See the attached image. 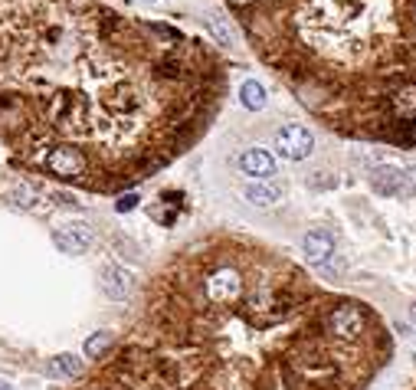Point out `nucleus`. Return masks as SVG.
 <instances>
[{
    "mask_svg": "<svg viewBox=\"0 0 416 390\" xmlns=\"http://www.w3.org/2000/svg\"><path fill=\"white\" fill-rule=\"evenodd\" d=\"M200 286H203L207 305H213V308H229V305H237L239 298H243L246 279H243V269L233 266V263H217V266L203 276Z\"/></svg>",
    "mask_w": 416,
    "mask_h": 390,
    "instance_id": "f257e3e1",
    "label": "nucleus"
},
{
    "mask_svg": "<svg viewBox=\"0 0 416 390\" xmlns=\"http://www.w3.org/2000/svg\"><path fill=\"white\" fill-rule=\"evenodd\" d=\"M312 148H315L312 134L302 125H285L282 132L275 134V151L282 158H289V161H305L312 154Z\"/></svg>",
    "mask_w": 416,
    "mask_h": 390,
    "instance_id": "f03ea898",
    "label": "nucleus"
},
{
    "mask_svg": "<svg viewBox=\"0 0 416 390\" xmlns=\"http://www.w3.org/2000/svg\"><path fill=\"white\" fill-rule=\"evenodd\" d=\"M92 227L89 223H66V227L53 229V243L59 246V253H66V256H79V253H85V249L92 246Z\"/></svg>",
    "mask_w": 416,
    "mask_h": 390,
    "instance_id": "7ed1b4c3",
    "label": "nucleus"
},
{
    "mask_svg": "<svg viewBox=\"0 0 416 390\" xmlns=\"http://www.w3.org/2000/svg\"><path fill=\"white\" fill-rule=\"evenodd\" d=\"M324 325L338 338H358V334H364V325L367 322H364V312H360L358 305H338V308L328 312Z\"/></svg>",
    "mask_w": 416,
    "mask_h": 390,
    "instance_id": "20e7f679",
    "label": "nucleus"
},
{
    "mask_svg": "<svg viewBox=\"0 0 416 390\" xmlns=\"http://www.w3.org/2000/svg\"><path fill=\"white\" fill-rule=\"evenodd\" d=\"M370 184L377 194H387V197H397V194H413V181L407 177V171H400L393 164H380L370 174Z\"/></svg>",
    "mask_w": 416,
    "mask_h": 390,
    "instance_id": "39448f33",
    "label": "nucleus"
},
{
    "mask_svg": "<svg viewBox=\"0 0 416 390\" xmlns=\"http://www.w3.org/2000/svg\"><path fill=\"white\" fill-rule=\"evenodd\" d=\"M132 289H134V276L128 269L115 266V263L102 266V292L108 295L112 302H125V298L132 295Z\"/></svg>",
    "mask_w": 416,
    "mask_h": 390,
    "instance_id": "423d86ee",
    "label": "nucleus"
},
{
    "mask_svg": "<svg viewBox=\"0 0 416 390\" xmlns=\"http://www.w3.org/2000/svg\"><path fill=\"white\" fill-rule=\"evenodd\" d=\"M239 168L249 177H272L275 174V158L265 148H249V151L239 154Z\"/></svg>",
    "mask_w": 416,
    "mask_h": 390,
    "instance_id": "0eeeda50",
    "label": "nucleus"
},
{
    "mask_svg": "<svg viewBox=\"0 0 416 390\" xmlns=\"http://www.w3.org/2000/svg\"><path fill=\"white\" fill-rule=\"evenodd\" d=\"M305 253L312 263H324V259L334 256V237L332 229H308V237H305Z\"/></svg>",
    "mask_w": 416,
    "mask_h": 390,
    "instance_id": "6e6552de",
    "label": "nucleus"
},
{
    "mask_svg": "<svg viewBox=\"0 0 416 390\" xmlns=\"http://www.w3.org/2000/svg\"><path fill=\"white\" fill-rule=\"evenodd\" d=\"M85 364L79 361V354H56L53 361H49V377H66V381H76L79 374H82Z\"/></svg>",
    "mask_w": 416,
    "mask_h": 390,
    "instance_id": "1a4fd4ad",
    "label": "nucleus"
},
{
    "mask_svg": "<svg viewBox=\"0 0 416 390\" xmlns=\"http://www.w3.org/2000/svg\"><path fill=\"white\" fill-rule=\"evenodd\" d=\"M246 200L256 203V207H272V203L282 200V187H275V184H249Z\"/></svg>",
    "mask_w": 416,
    "mask_h": 390,
    "instance_id": "9d476101",
    "label": "nucleus"
},
{
    "mask_svg": "<svg viewBox=\"0 0 416 390\" xmlns=\"http://www.w3.org/2000/svg\"><path fill=\"white\" fill-rule=\"evenodd\" d=\"M108 348H112V334H108V332H95V334H89V338H85L82 351H85V358H89V361H102Z\"/></svg>",
    "mask_w": 416,
    "mask_h": 390,
    "instance_id": "9b49d317",
    "label": "nucleus"
},
{
    "mask_svg": "<svg viewBox=\"0 0 416 390\" xmlns=\"http://www.w3.org/2000/svg\"><path fill=\"white\" fill-rule=\"evenodd\" d=\"M239 99H243V105H246V108H253V112L265 108V89L259 86L256 79H246V82H243V89H239Z\"/></svg>",
    "mask_w": 416,
    "mask_h": 390,
    "instance_id": "f8f14e48",
    "label": "nucleus"
},
{
    "mask_svg": "<svg viewBox=\"0 0 416 390\" xmlns=\"http://www.w3.org/2000/svg\"><path fill=\"white\" fill-rule=\"evenodd\" d=\"M210 33L223 43V46H233V27H229L227 17H220V13H213L210 17Z\"/></svg>",
    "mask_w": 416,
    "mask_h": 390,
    "instance_id": "ddd939ff",
    "label": "nucleus"
},
{
    "mask_svg": "<svg viewBox=\"0 0 416 390\" xmlns=\"http://www.w3.org/2000/svg\"><path fill=\"white\" fill-rule=\"evenodd\" d=\"M134 203H138V197L134 194H128V197H122L115 207H118V213H128V210H134Z\"/></svg>",
    "mask_w": 416,
    "mask_h": 390,
    "instance_id": "4468645a",
    "label": "nucleus"
},
{
    "mask_svg": "<svg viewBox=\"0 0 416 390\" xmlns=\"http://www.w3.org/2000/svg\"><path fill=\"white\" fill-rule=\"evenodd\" d=\"M229 4H233V7H237V10H246V7H253L256 0H229Z\"/></svg>",
    "mask_w": 416,
    "mask_h": 390,
    "instance_id": "2eb2a0df",
    "label": "nucleus"
},
{
    "mask_svg": "<svg viewBox=\"0 0 416 390\" xmlns=\"http://www.w3.org/2000/svg\"><path fill=\"white\" fill-rule=\"evenodd\" d=\"M0 390H13V387H10V384H4V381H0Z\"/></svg>",
    "mask_w": 416,
    "mask_h": 390,
    "instance_id": "dca6fc26",
    "label": "nucleus"
},
{
    "mask_svg": "<svg viewBox=\"0 0 416 390\" xmlns=\"http://www.w3.org/2000/svg\"><path fill=\"white\" fill-rule=\"evenodd\" d=\"M410 315H413V322H416V305H413V312H410Z\"/></svg>",
    "mask_w": 416,
    "mask_h": 390,
    "instance_id": "f3484780",
    "label": "nucleus"
}]
</instances>
